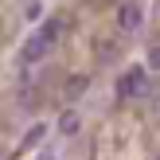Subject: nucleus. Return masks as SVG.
<instances>
[{
	"label": "nucleus",
	"instance_id": "9",
	"mask_svg": "<svg viewBox=\"0 0 160 160\" xmlns=\"http://www.w3.org/2000/svg\"><path fill=\"white\" fill-rule=\"evenodd\" d=\"M0 160H4V145H0Z\"/></svg>",
	"mask_w": 160,
	"mask_h": 160
},
{
	"label": "nucleus",
	"instance_id": "7",
	"mask_svg": "<svg viewBox=\"0 0 160 160\" xmlns=\"http://www.w3.org/2000/svg\"><path fill=\"white\" fill-rule=\"evenodd\" d=\"M43 133H47L43 125H35V129H31L28 137H23V148H31V145H39V141H43Z\"/></svg>",
	"mask_w": 160,
	"mask_h": 160
},
{
	"label": "nucleus",
	"instance_id": "10",
	"mask_svg": "<svg viewBox=\"0 0 160 160\" xmlns=\"http://www.w3.org/2000/svg\"><path fill=\"white\" fill-rule=\"evenodd\" d=\"M152 160H160V152H156V156H152Z\"/></svg>",
	"mask_w": 160,
	"mask_h": 160
},
{
	"label": "nucleus",
	"instance_id": "4",
	"mask_svg": "<svg viewBox=\"0 0 160 160\" xmlns=\"http://www.w3.org/2000/svg\"><path fill=\"white\" fill-rule=\"evenodd\" d=\"M78 129H82V117H78V109H67V113L59 117V133H62V137H74Z\"/></svg>",
	"mask_w": 160,
	"mask_h": 160
},
{
	"label": "nucleus",
	"instance_id": "8",
	"mask_svg": "<svg viewBox=\"0 0 160 160\" xmlns=\"http://www.w3.org/2000/svg\"><path fill=\"white\" fill-rule=\"evenodd\" d=\"M148 67L160 70V47H148Z\"/></svg>",
	"mask_w": 160,
	"mask_h": 160
},
{
	"label": "nucleus",
	"instance_id": "3",
	"mask_svg": "<svg viewBox=\"0 0 160 160\" xmlns=\"http://www.w3.org/2000/svg\"><path fill=\"white\" fill-rule=\"evenodd\" d=\"M47 51H51V43H47V39L39 35V31H35V35H31L28 43H23L20 59H23V62H43V55H47Z\"/></svg>",
	"mask_w": 160,
	"mask_h": 160
},
{
	"label": "nucleus",
	"instance_id": "6",
	"mask_svg": "<svg viewBox=\"0 0 160 160\" xmlns=\"http://www.w3.org/2000/svg\"><path fill=\"white\" fill-rule=\"evenodd\" d=\"M86 86H90V78H86V74H74V78L67 82V98H70V102H78V98L86 94Z\"/></svg>",
	"mask_w": 160,
	"mask_h": 160
},
{
	"label": "nucleus",
	"instance_id": "5",
	"mask_svg": "<svg viewBox=\"0 0 160 160\" xmlns=\"http://www.w3.org/2000/svg\"><path fill=\"white\" fill-rule=\"evenodd\" d=\"M39 35H43L47 43H55V39L62 35V20H59V16H51V20H43V28H39Z\"/></svg>",
	"mask_w": 160,
	"mask_h": 160
},
{
	"label": "nucleus",
	"instance_id": "1",
	"mask_svg": "<svg viewBox=\"0 0 160 160\" xmlns=\"http://www.w3.org/2000/svg\"><path fill=\"white\" fill-rule=\"evenodd\" d=\"M117 94H121V98H145V94H152L145 67H129L125 70V74L117 78Z\"/></svg>",
	"mask_w": 160,
	"mask_h": 160
},
{
	"label": "nucleus",
	"instance_id": "2",
	"mask_svg": "<svg viewBox=\"0 0 160 160\" xmlns=\"http://www.w3.org/2000/svg\"><path fill=\"white\" fill-rule=\"evenodd\" d=\"M117 28L121 31H141L145 28V8L133 4V0H125V4L117 8Z\"/></svg>",
	"mask_w": 160,
	"mask_h": 160
}]
</instances>
